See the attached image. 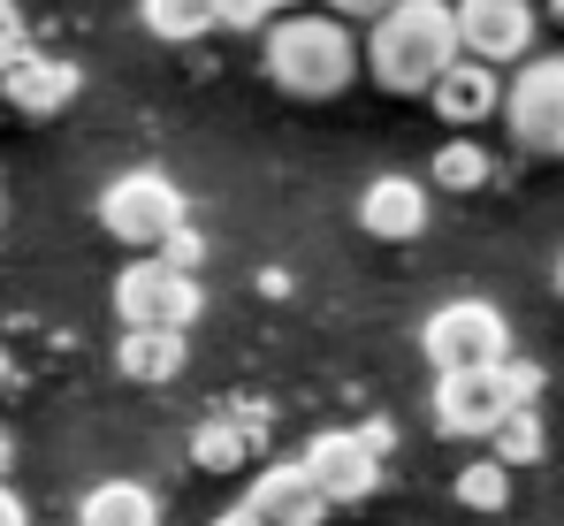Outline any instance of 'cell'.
I'll return each mask as SVG.
<instances>
[{"mask_svg": "<svg viewBox=\"0 0 564 526\" xmlns=\"http://www.w3.org/2000/svg\"><path fill=\"white\" fill-rule=\"evenodd\" d=\"M458 54V0H397L367 31V69L381 92H435Z\"/></svg>", "mask_w": 564, "mask_h": 526, "instance_id": "cell-1", "label": "cell"}, {"mask_svg": "<svg viewBox=\"0 0 564 526\" xmlns=\"http://www.w3.org/2000/svg\"><path fill=\"white\" fill-rule=\"evenodd\" d=\"M359 69H367V46L351 39L344 15H290L268 31V77L290 99H336Z\"/></svg>", "mask_w": 564, "mask_h": 526, "instance_id": "cell-2", "label": "cell"}, {"mask_svg": "<svg viewBox=\"0 0 564 526\" xmlns=\"http://www.w3.org/2000/svg\"><path fill=\"white\" fill-rule=\"evenodd\" d=\"M99 222H107V237H122V245H138V253H161L191 222V206L161 169H130V175H115V183L99 191Z\"/></svg>", "mask_w": 564, "mask_h": 526, "instance_id": "cell-3", "label": "cell"}, {"mask_svg": "<svg viewBox=\"0 0 564 526\" xmlns=\"http://www.w3.org/2000/svg\"><path fill=\"white\" fill-rule=\"evenodd\" d=\"M115 313H122V329H191L198 313H206V298H198V275L176 260H130L115 275Z\"/></svg>", "mask_w": 564, "mask_h": 526, "instance_id": "cell-4", "label": "cell"}, {"mask_svg": "<svg viewBox=\"0 0 564 526\" xmlns=\"http://www.w3.org/2000/svg\"><path fill=\"white\" fill-rule=\"evenodd\" d=\"M420 351L435 358V374H466V366H503L511 358V329L488 298H458L443 313H427L420 329Z\"/></svg>", "mask_w": 564, "mask_h": 526, "instance_id": "cell-5", "label": "cell"}, {"mask_svg": "<svg viewBox=\"0 0 564 526\" xmlns=\"http://www.w3.org/2000/svg\"><path fill=\"white\" fill-rule=\"evenodd\" d=\"M503 122L527 153H557L564 161V54H527V69L503 92Z\"/></svg>", "mask_w": 564, "mask_h": 526, "instance_id": "cell-6", "label": "cell"}, {"mask_svg": "<svg viewBox=\"0 0 564 526\" xmlns=\"http://www.w3.org/2000/svg\"><path fill=\"white\" fill-rule=\"evenodd\" d=\"M305 473H313V489L328 504H367L375 481H381V442L367 428H328V436H313V450H305Z\"/></svg>", "mask_w": 564, "mask_h": 526, "instance_id": "cell-7", "label": "cell"}, {"mask_svg": "<svg viewBox=\"0 0 564 526\" xmlns=\"http://www.w3.org/2000/svg\"><path fill=\"white\" fill-rule=\"evenodd\" d=\"M534 23H542L534 0H458V46L496 62V69L534 54Z\"/></svg>", "mask_w": 564, "mask_h": 526, "instance_id": "cell-8", "label": "cell"}, {"mask_svg": "<svg viewBox=\"0 0 564 526\" xmlns=\"http://www.w3.org/2000/svg\"><path fill=\"white\" fill-rule=\"evenodd\" d=\"M519 405L511 374L503 366H466V374H443L435 382V420L451 436H496V420Z\"/></svg>", "mask_w": 564, "mask_h": 526, "instance_id": "cell-9", "label": "cell"}, {"mask_svg": "<svg viewBox=\"0 0 564 526\" xmlns=\"http://www.w3.org/2000/svg\"><path fill=\"white\" fill-rule=\"evenodd\" d=\"M0 92H8V107H23V115H62L85 77L69 69V62H54V54H31V46H15L8 62H0Z\"/></svg>", "mask_w": 564, "mask_h": 526, "instance_id": "cell-10", "label": "cell"}, {"mask_svg": "<svg viewBox=\"0 0 564 526\" xmlns=\"http://www.w3.org/2000/svg\"><path fill=\"white\" fill-rule=\"evenodd\" d=\"M503 92H511V85L496 77V62H480V54H458V62L435 77V92H427V99H435V115H443L451 130H473V122H488V115L503 107Z\"/></svg>", "mask_w": 564, "mask_h": 526, "instance_id": "cell-11", "label": "cell"}, {"mask_svg": "<svg viewBox=\"0 0 564 526\" xmlns=\"http://www.w3.org/2000/svg\"><path fill=\"white\" fill-rule=\"evenodd\" d=\"M359 229L367 237H389V245H412L427 229V183L420 175H375L359 191Z\"/></svg>", "mask_w": 564, "mask_h": 526, "instance_id": "cell-12", "label": "cell"}, {"mask_svg": "<svg viewBox=\"0 0 564 526\" xmlns=\"http://www.w3.org/2000/svg\"><path fill=\"white\" fill-rule=\"evenodd\" d=\"M252 512L268 526H321L328 519V496L313 489V473H305V458H297V465H268V473L252 481Z\"/></svg>", "mask_w": 564, "mask_h": 526, "instance_id": "cell-13", "label": "cell"}, {"mask_svg": "<svg viewBox=\"0 0 564 526\" xmlns=\"http://www.w3.org/2000/svg\"><path fill=\"white\" fill-rule=\"evenodd\" d=\"M184 336L191 329H122L115 366H122L130 382H176V374H184Z\"/></svg>", "mask_w": 564, "mask_h": 526, "instance_id": "cell-14", "label": "cell"}, {"mask_svg": "<svg viewBox=\"0 0 564 526\" xmlns=\"http://www.w3.org/2000/svg\"><path fill=\"white\" fill-rule=\"evenodd\" d=\"M77 526H161V496L145 481H99L85 496Z\"/></svg>", "mask_w": 564, "mask_h": 526, "instance_id": "cell-15", "label": "cell"}, {"mask_svg": "<svg viewBox=\"0 0 564 526\" xmlns=\"http://www.w3.org/2000/svg\"><path fill=\"white\" fill-rule=\"evenodd\" d=\"M138 15H145V31L169 39V46H191V39L221 31V0H145Z\"/></svg>", "mask_w": 564, "mask_h": 526, "instance_id": "cell-16", "label": "cell"}, {"mask_svg": "<svg viewBox=\"0 0 564 526\" xmlns=\"http://www.w3.org/2000/svg\"><path fill=\"white\" fill-rule=\"evenodd\" d=\"M252 428H237V420H206V428H198V436H191V465H198V473H237V465H245V458H252Z\"/></svg>", "mask_w": 564, "mask_h": 526, "instance_id": "cell-17", "label": "cell"}, {"mask_svg": "<svg viewBox=\"0 0 564 526\" xmlns=\"http://www.w3.org/2000/svg\"><path fill=\"white\" fill-rule=\"evenodd\" d=\"M488 169H496V161H488V153H480L473 138H451V146L435 153L427 183H435V191H480V183H488Z\"/></svg>", "mask_w": 564, "mask_h": 526, "instance_id": "cell-18", "label": "cell"}, {"mask_svg": "<svg viewBox=\"0 0 564 526\" xmlns=\"http://www.w3.org/2000/svg\"><path fill=\"white\" fill-rule=\"evenodd\" d=\"M496 458H503V465H534V458H542V412H534V405H511V412L496 420Z\"/></svg>", "mask_w": 564, "mask_h": 526, "instance_id": "cell-19", "label": "cell"}, {"mask_svg": "<svg viewBox=\"0 0 564 526\" xmlns=\"http://www.w3.org/2000/svg\"><path fill=\"white\" fill-rule=\"evenodd\" d=\"M458 504H466V512H503V504H511V465H503V458L466 465V473H458Z\"/></svg>", "mask_w": 564, "mask_h": 526, "instance_id": "cell-20", "label": "cell"}, {"mask_svg": "<svg viewBox=\"0 0 564 526\" xmlns=\"http://www.w3.org/2000/svg\"><path fill=\"white\" fill-rule=\"evenodd\" d=\"M268 15H275L268 0H221V31H260Z\"/></svg>", "mask_w": 564, "mask_h": 526, "instance_id": "cell-21", "label": "cell"}, {"mask_svg": "<svg viewBox=\"0 0 564 526\" xmlns=\"http://www.w3.org/2000/svg\"><path fill=\"white\" fill-rule=\"evenodd\" d=\"M198 253H206V237H198V229H176V237H169V245H161V260H176V267H191V275H198Z\"/></svg>", "mask_w": 564, "mask_h": 526, "instance_id": "cell-22", "label": "cell"}, {"mask_svg": "<svg viewBox=\"0 0 564 526\" xmlns=\"http://www.w3.org/2000/svg\"><path fill=\"white\" fill-rule=\"evenodd\" d=\"M503 374H511L519 405H534V397H542V366H534V358H503Z\"/></svg>", "mask_w": 564, "mask_h": 526, "instance_id": "cell-23", "label": "cell"}, {"mask_svg": "<svg viewBox=\"0 0 564 526\" xmlns=\"http://www.w3.org/2000/svg\"><path fill=\"white\" fill-rule=\"evenodd\" d=\"M328 15H344V23H375V15H389L397 0H321Z\"/></svg>", "mask_w": 564, "mask_h": 526, "instance_id": "cell-24", "label": "cell"}, {"mask_svg": "<svg viewBox=\"0 0 564 526\" xmlns=\"http://www.w3.org/2000/svg\"><path fill=\"white\" fill-rule=\"evenodd\" d=\"M23 46V15H15V0H0V62Z\"/></svg>", "mask_w": 564, "mask_h": 526, "instance_id": "cell-25", "label": "cell"}, {"mask_svg": "<svg viewBox=\"0 0 564 526\" xmlns=\"http://www.w3.org/2000/svg\"><path fill=\"white\" fill-rule=\"evenodd\" d=\"M0 526H31V512H23V496L8 489V473H0Z\"/></svg>", "mask_w": 564, "mask_h": 526, "instance_id": "cell-26", "label": "cell"}, {"mask_svg": "<svg viewBox=\"0 0 564 526\" xmlns=\"http://www.w3.org/2000/svg\"><path fill=\"white\" fill-rule=\"evenodd\" d=\"M214 526H268V519H260V512H252V496H245L237 512H221V519H214Z\"/></svg>", "mask_w": 564, "mask_h": 526, "instance_id": "cell-27", "label": "cell"}, {"mask_svg": "<svg viewBox=\"0 0 564 526\" xmlns=\"http://www.w3.org/2000/svg\"><path fill=\"white\" fill-rule=\"evenodd\" d=\"M8 465H15V436L0 428V473H8Z\"/></svg>", "mask_w": 564, "mask_h": 526, "instance_id": "cell-28", "label": "cell"}, {"mask_svg": "<svg viewBox=\"0 0 564 526\" xmlns=\"http://www.w3.org/2000/svg\"><path fill=\"white\" fill-rule=\"evenodd\" d=\"M542 15H557V23H564V0H542Z\"/></svg>", "mask_w": 564, "mask_h": 526, "instance_id": "cell-29", "label": "cell"}, {"mask_svg": "<svg viewBox=\"0 0 564 526\" xmlns=\"http://www.w3.org/2000/svg\"><path fill=\"white\" fill-rule=\"evenodd\" d=\"M268 8H297V0H268Z\"/></svg>", "mask_w": 564, "mask_h": 526, "instance_id": "cell-30", "label": "cell"}, {"mask_svg": "<svg viewBox=\"0 0 564 526\" xmlns=\"http://www.w3.org/2000/svg\"><path fill=\"white\" fill-rule=\"evenodd\" d=\"M557 298H564V267H557Z\"/></svg>", "mask_w": 564, "mask_h": 526, "instance_id": "cell-31", "label": "cell"}]
</instances>
